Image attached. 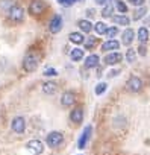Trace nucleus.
Masks as SVG:
<instances>
[{"label": "nucleus", "mask_w": 150, "mask_h": 155, "mask_svg": "<svg viewBox=\"0 0 150 155\" xmlns=\"http://www.w3.org/2000/svg\"><path fill=\"white\" fill-rule=\"evenodd\" d=\"M40 61H41V53L38 52V50H29L26 55H24V58H23V62H21V67H23V70L26 71V73H32V71H35L37 68H38V65H40Z\"/></svg>", "instance_id": "1"}, {"label": "nucleus", "mask_w": 150, "mask_h": 155, "mask_svg": "<svg viewBox=\"0 0 150 155\" xmlns=\"http://www.w3.org/2000/svg\"><path fill=\"white\" fill-rule=\"evenodd\" d=\"M8 20L14 25H20L24 21V9L20 5H14L8 9Z\"/></svg>", "instance_id": "2"}, {"label": "nucleus", "mask_w": 150, "mask_h": 155, "mask_svg": "<svg viewBox=\"0 0 150 155\" xmlns=\"http://www.w3.org/2000/svg\"><path fill=\"white\" fill-rule=\"evenodd\" d=\"M47 9V3L44 2V0H32V2L29 3V14L34 15V17H38V15H43Z\"/></svg>", "instance_id": "3"}, {"label": "nucleus", "mask_w": 150, "mask_h": 155, "mask_svg": "<svg viewBox=\"0 0 150 155\" xmlns=\"http://www.w3.org/2000/svg\"><path fill=\"white\" fill-rule=\"evenodd\" d=\"M46 143H47V146L52 147V149H53V147H58V146H61V144L64 143V134L59 132V131H52V132L47 134Z\"/></svg>", "instance_id": "4"}, {"label": "nucleus", "mask_w": 150, "mask_h": 155, "mask_svg": "<svg viewBox=\"0 0 150 155\" xmlns=\"http://www.w3.org/2000/svg\"><path fill=\"white\" fill-rule=\"evenodd\" d=\"M142 79L141 78H138V76H135V74H132L129 79H127V88H129V91H132V93H138V91H141L142 90Z\"/></svg>", "instance_id": "5"}, {"label": "nucleus", "mask_w": 150, "mask_h": 155, "mask_svg": "<svg viewBox=\"0 0 150 155\" xmlns=\"http://www.w3.org/2000/svg\"><path fill=\"white\" fill-rule=\"evenodd\" d=\"M26 149L34 155H41L44 152V144L40 140H30V141L26 143Z\"/></svg>", "instance_id": "6"}, {"label": "nucleus", "mask_w": 150, "mask_h": 155, "mask_svg": "<svg viewBox=\"0 0 150 155\" xmlns=\"http://www.w3.org/2000/svg\"><path fill=\"white\" fill-rule=\"evenodd\" d=\"M11 129L15 134H23L24 129H26V120H24V117H21V116L14 117L12 122H11Z\"/></svg>", "instance_id": "7"}, {"label": "nucleus", "mask_w": 150, "mask_h": 155, "mask_svg": "<svg viewBox=\"0 0 150 155\" xmlns=\"http://www.w3.org/2000/svg\"><path fill=\"white\" fill-rule=\"evenodd\" d=\"M121 61H123V55H121L118 50H114V52L108 53V55L105 56V59H103V62H105L106 65H117V64H120Z\"/></svg>", "instance_id": "8"}, {"label": "nucleus", "mask_w": 150, "mask_h": 155, "mask_svg": "<svg viewBox=\"0 0 150 155\" xmlns=\"http://www.w3.org/2000/svg\"><path fill=\"white\" fill-rule=\"evenodd\" d=\"M70 122L74 125H81L84 122V108L82 107H76L73 108L70 113Z\"/></svg>", "instance_id": "9"}, {"label": "nucleus", "mask_w": 150, "mask_h": 155, "mask_svg": "<svg viewBox=\"0 0 150 155\" xmlns=\"http://www.w3.org/2000/svg\"><path fill=\"white\" fill-rule=\"evenodd\" d=\"M74 104H76V93L74 91H65L62 93L61 96V105L68 108V107H73Z\"/></svg>", "instance_id": "10"}, {"label": "nucleus", "mask_w": 150, "mask_h": 155, "mask_svg": "<svg viewBox=\"0 0 150 155\" xmlns=\"http://www.w3.org/2000/svg\"><path fill=\"white\" fill-rule=\"evenodd\" d=\"M62 25H64L62 17H61L59 14H56V15H53V18H52L50 23H49V31H50L52 34H58V32L62 29Z\"/></svg>", "instance_id": "11"}, {"label": "nucleus", "mask_w": 150, "mask_h": 155, "mask_svg": "<svg viewBox=\"0 0 150 155\" xmlns=\"http://www.w3.org/2000/svg\"><path fill=\"white\" fill-rule=\"evenodd\" d=\"M91 131H93V128H91L90 125L84 128L82 135H81V137H79V140H78V147H79L81 150L87 147V143H88V140H90V137H91Z\"/></svg>", "instance_id": "12"}, {"label": "nucleus", "mask_w": 150, "mask_h": 155, "mask_svg": "<svg viewBox=\"0 0 150 155\" xmlns=\"http://www.w3.org/2000/svg\"><path fill=\"white\" fill-rule=\"evenodd\" d=\"M78 28H79L84 34H90V32L94 29V25L91 23L90 18H81V20H78Z\"/></svg>", "instance_id": "13"}, {"label": "nucleus", "mask_w": 150, "mask_h": 155, "mask_svg": "<svg viewBox=\"0 0 150 155\" xmlns=\"http://www.w3.org/2000/svg\"><path fill=\"white\" fill-rule=\"evenodd\" d=\"M120 49V41L114 40V38H109L108 41H105L102 44V50L103 52H114V50H118Z\"/></svg>", "instance_id": "14"}, {"label": "nucleus", "mask_w": 150, "mask_h": 155, "mask_svg": "<svg viewBox=\"0 0 150 155\" xmlns=\"http://www.w3.org/2000/svg\"><path fill=\"white\" fill-rule=\"evenodd\" d=\"M85 67L87 68H96V67H99V64H100V56L99 55H96V53H91V55H88L87 58H85Z\"/></svg>", "instance_id": "15"}, {"label": "nucleus", "mask_w": 150, "mask_h": 155, "mask_svg": "<svg viewBox=\"0 0 150 155\" xmlns=\"http://www.w3.org/2000/svg\"><path fill=\"white\" fill-rule=\"evenodd\" d=\"M133 40H135V31L130 29V28H127V29L121 34V41H123L124 46H130V44L133 43Z\"/></svg>", "instance_id": "16"}, {"label": "nucleus", "mask_w": 150, "mask_h": 155, "mask_svg": "<svg viewBox=\"0 0 150 155\" xmlns=\"http://www.w3.org/2000/svg\"><path fill=\"white\" fill-rule=\"evenodd\" d=\"M68 40H70V43L79 46V44H84L85 43V35L82 32H71L68 35Z\"/></svg>", "instance_id": "17"}, {"label": "nucleus", "mask_w": 150, "mask_h": 155, "mask_svg": "<svg viewBox=\"0 0 150 155\" xmlns=\"http://www.w3.org/2000/svg\"><path fill=\"white\" fill-rule=\"evenodd\" d=\"M41 88H43V93L44 94H55L58 91V84L53 82V81H47V82L43 84Z\"/></svg>", "instance_id": "18"}, {"label": "nucleus", "mask_w": 150, "mask_h": 155, "mask_svg": "<svg viewBox=\"0 0 150 155\" xmlns=\"http://www.w3.org/2000/svg\"><path fill=\"white\" fill-rule=\"evenodd\" d=\"M84 56H85V52H84V49H81V47H76V49H73V50L70 52V58H71V61H74V62L82 61Z\"/></svg>", "instance_id": "19"}, {"label": "nucleus", "mask_w": 150, "mask_h": 155, "mask_svg": "<svg viewBox=\"0 0 150 155\" xmlns=\"http://www.w3.org/2000/svg\"><path fill=\"white\" fill-rule=\"evenodd\" d=\"M112 18V21L115 23V25H120V26H126V25H129L130 23V18L126 15V14H118V15H112L111 17Z\"/></svg>", "instance_id": "20"}, {"label": "nucleus", "mask_w": 150, "mask_h": 155, "mask_svg": "<svg viewBox=\"0 0 150 155\" xmlns=\"http://www.w3.org/2000/svg\"><path fill=\"white\" fill-rule=\"evenodd\" d=\"M148 38H150V32H148V29H147L145 26L139 28V29H138V41H139L141 44H145V43L148 41Z\"/></svg>", "instance_id": "21"}, {"label": "nucleus", "mask_w": 150, "mask_h": 155, "mask_svg": "<svg viewBox=\"0 0 150 155\" xmlns=\"http://www.w3.org/2000/svg\"><path fill=\"white\" fill-rule=\"evenodd\" d=\"M145 14H147V8H145V6H138V8L135 9V12H133L132 18H133L135 21H138V20L144 18V17H145Z\"/></svg>", "instance_id": "22"}, {"label": "nucleus", "mask_w": 150, "mask_h": 155, "mask_svg": "<svg viewBox=\"0 0 150 155\" xmlns=\"http://www.w3.org/2000/svg\"><path fill=\"white\" fill-rule=\"evenodd\" d=\"M85 49L87 50H93V49H96V46L99 44V38H96V37H88V38H85Z\"/></svg>", "instance_id": "23"}, {"label": "nucleus", "mask_w": 150, "mask_h": 155, "mask_svg": "<svg viewBox=\"0 0 150 155\" xmlns=\"http://www.w3.org/2000/svg\"><path fill=\"white\" fill-rule=\"evenodd\" d=\"M94 31H96L97 35H105L106 31H108V25L103 23V21H97V23L94 25Z\"/></svg>", "instance_id": "24"}, {"label": "nucleus", "mask_w": 150, "mask_h": 155, "mask_svg": "<svg viewBox=\"0 0 150 155\" xmlns=\"http://www.w3.org/2000/svg\"><path fill=\"white\" fill-rule=\"evenodd\" d=\"M136 50L135 49H132V47H129L127 50H126V61L129 62V64H132V62H135V59H136Z\"/></svg>", "instance_id": "25"}, {"label": "nucleus", "mask_w": 150, "mask_h": 155, "mask_svg": "<svg viewBox=\"0 0 150 155\" xmlns=\"http://www.w3.org/2000/svg\"><path fill=\"white\" fill-rule=\"evenodd\" d=\"M112 12H114V6L111 3H106L103 8H102V17L108 18V17H112Z\"/></svg>", "instance_id": "26"}, {"label": "nucleus", "mask_w": 150, "mask_h": 155, "mask_svg": "<svg viewBox=\"0 0 150 155\" xmlns=\"http://www.w3.org/2000/svg\"><path fill=\"white\" fill-rule=\"evenodd\" d=\"M106 88H108V84H106V82H99V84L96 85V90H94V93H96L97 96H102V94L106 91Z\"/></svg>", "instance_id": "27"}, {"label": "nucleus", "mask_w": 150, "mask_h": 155, "mask_svg": "<svg viewBox=\"0 0 150 155\" xmlns=\"http://www.w3.org/2000/svg\"><path fill=\"white\" fill-rule=\"evenodd\" d=\"M115 8L120 14H126L127 12V5L124 2H121V0H115Z\"/></svg>", "instance_id": "28"}, {"label": "nucleus", "mask_w": 150, "mask_h": 155, "mask_svg": "<svg viewBox=\"0 0 150 155\" xmlns=\"http://www.w3.org/2000/svg\"><path fill=\"white\" fill-rule=\"evenodd\" d=\"M15 3H14V0H0V8L2 9H9L11 6H14Z\"/></svg>", "instance_id": "29"}, {"label": "nucleus", "mask_w": 150, "mask_h": 155, "mask_svg": "<svg viewBox=\"0 0 150 155\" xmlns=\"http://www.w3.org/2000/svg\"><path fill=\"white\" fill-rule=\"evenodd\" d=\"M117 34H118V28H117V26H112V28H108V31H106L105 35H106L108 38H114Z\"/></svg>", "instance_id": "30"}, {"label": "nucleus", "mask_w": 150, "mask_h": 155, "mask_svg": "<svg viewBox=\"0 0 150 155\" xmlns=\"http://www.w3.org/2000/svg\"><path fill=\"white\" fill-rule=\"evenodd\" d=\"M127 2L130 3V5H133V6H144V3H145V0H127Z\"/></svg>", "instance_id": "31"}, {"label": "nucleus", "mask_w": 150, "mask_h": 155, "mask_svg": "<svg viewBox=\"0 0 150 155\" xmlns=\"http://www.w3.org/2000/svg\"><path fill=\"white\" fill-rule=\"evenodd\" d=\"M43 74H44V76H56L58 71H56V68H46Z\"/></svg>", "instance_id": "32"}, {"label": "nucleus", "mask_w": 150, "mask_h": 155, "mask_svg": "<svg viewBox=\"0 0 150 155\" xmlns=\"http://www.w3.org/2000/svg\"><path fill=\"white\" fill-rule=\"evenodd\" d=\"M145 49H147V47H145L144 44H141V46L138 47L136 53H138V55H141V56H145V55H147V50H145Z\"/></svg>", "instance_id": "33"}, {"label": "nucleus", "mask_w": 150, "mask_h": 155, "mask_svg": "<svg viewBox=\"0 0 150 155\" xmlns=\"http://www.w3.org/2000/svg\"><path fill=\"white\" fill-rule=\"evenodd\" d=\"M118 74H120V70H111V71L108 73L109 78H114V76H118Z\"/></svg>", "instance_id": "34"}, {"label": "nucleus", "mask_w": 150, "mask_h": 155, "mask_svg": "<svg viewBox=\"0 0 150 155\" xmlns=\"http://www.w3.org/2000/svg\"><path fill=\"white\" fill-rule=\"evenodd\" d=\"M96 15V11L94 9H87V17L88 18H91V17H94Z\"/></svg>", "instance_id": "35"}, {"label": "nucleus", "mask_w": 150, "mask_h": 155, "mask_svg": "<svg viewBox=\"0 0 150 155\" xmlns=\"http://www.w3.org/2000/svg\"><path fill=\"white\" fill-rule=\"evenodd\" d=\"M94 2H96L97 5H100V6H105V5L108 3V0H94Z\"/></svg>", "instance_id": "36"}, {"label": "nucleus", "mask_w": 150, "mask_h": 155, "mask_svg": "<svg viewBox=\"0 0 150 155\" xmlns=\"http://www.w3.org/2000/svg\"><path fill=\"white\" fill-rule=\"evenodd\" d=\"M145 25H147V26H150V17H147V18H145Z\"/></svg>", "instance_id": "37"}, {"label": "nucleus", "mask_w": 150, "mask_h": 155, "mask_svg": "<svg viewBox=\"0 0 150 155\" xmlns=\"http://www.w3.org/2000/svg\"><path fill=\"white\" fill-rule=\"evenodd\" d=\"M74 2H78V0H73V3H74ZM79 2H84V0H79Z\"/></svg>", "instance_id": "38"}]
</instances>
